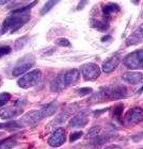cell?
<instances>
[{
	"label": "cell",
	"instance_id": "12",
	"mask_svg": "<svg viewBox=\"0 0 143 149\" xmlns=\"http://www.w3.org/2000/svg\"><path fill=\"white\" fill-rule=\"evenodd\" d=\"M89 123V111L82 110L78 112L74 117L71 118L69 120V127L72 128H83Z\"/></svg>",
	"mask_w": 143,
	"mask_h": 149
},
{
	"label": "cell",
	"instance_id": "19",
	"mask_svg": "<svg viewBox=\"0 0 143 149\" xmlns=\"http://www.w3.org/2000/svg\"><path fill=\"white\" fill-rule=\"evenodd\" d=\"M120 6H118V3H107L106 6H104L102 8V13H103L104 16H106L108 17L113 14V13H118L120 12Z\"/></svg>",
	"mask_w": 143,
	"mask_h": 149
},
{
	"label": "cell",
	"instance_id": "30",
	"mask_svg": "<svg viewBox=\"0 0 143 149\" xmlns=\"http://www.w3.org/2000/svg\"><path fill=\"white\" fill-rule=\"evenodd\" d=\"M80 96H84V95H88V94L92 93V88L91 87H82V88H77L76 91Z\"/></svg>",
	"mask_w": 143,
	"mask_h": 149
},
{
	"label": "cell",
	"instance_id": "17",
	"mask_svg": "<svg viewBox=\"0 0 143 149\" xmlns=\"http://www.w3.org/2000/svg\"><path fill=\"white\" fill-rule=\"evenodd\" d=\"M76 103L75 104H71V106H69L67 108H66L64 111L61 113L60 115H58V117L53 120V124L55 125H58V124H62V123H64V121L67 119L69 117H71L72 115L74 114L75 112H76Z\"/></svg>",
	"mask_w": 143,
	"mask_h": 149
},
{
	"label": "cell",
	"instance_id": "35",
	"mask_svg": "<svg viewBox=\"0 0 143 149\" xmlns=\"http://www.w3.org/2000/svg\"><path fill=\"white\" fill-rule=\"evenodd\" d=\"M0 34H1V30H0Z\"/></svg>",
	"mask_w": 143,
	"mask_h": 149
},
{
	"label": "cell",
	"instance_id": "7",
	"mask_svg": "<svg viewBox=\"0 0 143 149\" xmlns=\"http://www.w3.org/2000/svg\"><path fill=\"white\" fill-rule=\"evenodd\" d=\"M42 119H44V117L41 110H31L28 113H26L19 119L18 123L20 124L22 127H31V126H35Z\"/></svg>",
	"mask_w": 143,
	"mask_h": 149
},
{
	"label": "cell",
	"instance_id": "4",
	"mask_svg": "<svg viewBox=\"0 0 143 149\" xmlns=\"http://www.w3.org/2000/svg\"><path fill=\"white\" fill-rule=\"evenodd\" d=\"M42 80V72L41 69H34L27 74H22L17 81V85L22 90H28L36 86Z\"/></svg>",
	"mask_w": 143,
	"mask_h": 149
},
{
	"label": "cell",
	"instance_id": "9",
	"mask_svg": "<svg viewBox=\"0 0 143 149\" xmlns=\"http://www.w3.org/2000/svg\"><path fill=\"white\" fill-rule=\"evenodd\" d=\"M123 120L127 125H136L143 121V109L140 107L130 108L125 113Z\"/></svg>",
	"mask_w": 143,
	"mask_h": 149
},
{
	"label": "cell",
	"instance_id": "34",
	"mask_svg": "<svg viewBox=\"0 0 143 149\" xmlns=\"http://www.w3.org/2000/svg\"><path fill=\"white\" fill-rule=\"evenodd\" d=\"M1 136H3V134L1 133V132H0V137H1Z\"/></svg>",
	"mask_w": 143,
	"mask_h": 149
},
{
	"label": "cell",
	"instance_id": "16",
	"mask_svg": "<svg viewBox=\"0 0 143 149\" xmlns=\"http://www.w3.org/2000/svg\"><path fill=\"white\" fill-rule=\"evenodd\" d=\"M118 64H120V58L118 56H112L111 58H109L106 61H104L102 69H103L104 72L110 74V72H112L118 67Z\"/></svg>",
	"mask_w": 143,
	"mask_h": 149
},
{
	"label": "cell",
	"instance_id": "25",
	"mask_svg": "<svg viewBox=\"0 0 143 149\" xmlns=\"http://www.w3.org/2000/svg\"><path fill=\"white\" fill-rule=\"evenodd\" d=\"M123 110H124V106L123 104H118L116 107H114V109H113V117L118 119V120H121Z\"/></svg>",
	"mask_w": 143,
	"mask_h": 149
},
{
	"label": "cell",
	"instance_id": "32",
	"mask_svg": "<svg viewBox=\"0 0 143 149\" xmlns=\"http://www.w3.org/2000/svg\"><path fill=\"white\" fill-rule=\"evenodd\" d=\"M10 1L8 0H4V1H0V6H3V4H6V3H9Z\"/></svg>",
	"mask_w": 143,
	"mask_h": 149
},
{
	"label": "cell",
	"instance_id": "3",
	"mask_svg": "<svg viewBox=\"0 0 143 149\" xmlns=\"http://www.w3.org/2000/svg\"><path fill=\"white\" fill-rule=\"evenodd\" d=\"M31 15L30 13H25V14H11L8 16L2 22V28H1V34H6L8 32L14 33L18 29L27 24L30 20Z\"/></svg>",
	"mask_w": 143,
	"mask_h": 149
},
{
	"label": "cell",
	"instance_id": "31",
	"mask_svg": "<svg viewBox=\"0 0 143 149\" xmlns=\"http://www.w3.org/2000/svg\"><path fill=\"white\" fill-rule=\"evenodd\" d=\"M104 149H123L120 145H116V144H113V145H109L106 146Z\"/></svg>",
	"mask_w": 143,
	"mask_h": 149
},
{
	"label": "cell",
	"instance_id": "15",
	"mask_svg": "<svg viewBox=\"0 0 143 149\" xmlns=\"http://www.w3.org/2000/svg\"><path fill=\"white\" fill-rule=\"evenodd\" d=\"M122 80L131 85H137L143 82L142 72H126L122 76Z\"/></svg>",
	"mask_w": 143,
	"mask_h": 149
},
{
	"label": "cell",
	"instance_id": "2",
	"mask_svg": "<svg viewBox=\"0 0 143 149\" xmlns=\"http://www.w3.org/2000/svg\"><path fill=\"white\" fill-rule=\"evenodd\" d=\"M79 78H80V72L76 68L69 69L64 72H60L50 82V90L53 92H62L66 87L77 83Z\"/></svg>",
	"mask_w": 143,
	"mask_h": 149
},
{
	"label": "cell",
	"instance_id": "10",
	"mask_svg": "<svg viewBox=\"0 0 143 149\" xmlns=\"http://www.w3.org/2000/svg\"><path fill=\"white\" fill-rule=\"evenodd\" d=\"M24 109L22 104H14L11 107H6L0 110V118H2L4 120H10L13 118L17 117L20 114H22Z\"/></svg>",
	"mask_w": 143,
	"mask_h": 149
},
{
	"label": "cell",
	"instance_id": "26",
	"mask_svg": "<svg viewBox=\"0 0 143 149\" xmlns=\"http://www.w3.org/2000/svg\"><path fill=\"white\" fill-rule=\"evenodd\" d=\"M12 51V47L10 45H0V58H2L4 56H8L9 53Z\"/></svg>",
	"mask_w": 143,
	"mask_h": 149
},
{
	"label": "cell",
	"instance_id": "8",
	"mask_svg": "<svg viewBox=\"0 0 143 149\" xmlns=\"http://www.w3.org/2000/svg\"><path fill=\"white\" fill-rule=\"evenodd\" d=\"M81 74L86 81H94L100 76V67L94 63H87L81 66Z\"/></svg>",
	"mask_w": 143,
	"mask_h": 149
},
{
	"label": "cell",
	"instance_id": "28",
	"mask_svg": "<svg viewBox=\"0 0 143 149\" xmlns=\"http://www.w3.org/2000/svg\"><path fill=\"white\" fill-rule=\"evenodd\" d=\"M56 44L58 46H61V47H71V42H69L67 38L65 37H60L58 40H56Z\"/></svg>",
	"mask_w": 143,
	"mask_h": 149
},
{
	"label": "cell",
	"instance_id": "24",
	"mask_svg": "<svg viewBox=\"0 0 143 149\" xmlns=\"http://www.w3.org/2000/svg\"><path fill=\"white\" fill-rule=\"evenodd\" d=\"M12 96L10 93H6V92H3V93H0V108L3 106H6V103L11 100Z\"/></svg>",
	"mask_w": 143,
	"mask_h": 149
},
{
	"label": "cell",
	"instance_id": "6",
	"mask_svg": "<svg viewBox=\"0 0 143 149\" xmlns=\"http://www.w3.org/2000/svg\"><path fill=\"white\" fill-rule=\"evenodd\" d=\"M34 56L31 54H27V56H22L17 62V64L14 66V68L12 70V76L13 77H19V76L24 74L30 68H32V66L34 65Z\"/></svg>",
	"mask_w": 143,
	"mask_h": 149
},
{
	"label": "cell",
	"instance_id": "14",
	"mask_svg": "<svg viewBox=\"0 0 143 149\" xmlns=\"http://www.w3.org/2000/svg\"><path fill=\"white\" fill-rule=\"evenodd\" d=\"M91 27L94 29H96L98 31H107L109 28V18L106 16L102 15V17H93L91 18Z\"/></svg>",
	"mask_w": 143,
	"mask_h": 149
},
{
	"label": "cell",
	"instance_id": "33",
	"mask_svg": "<svg viewBox=\"0 0 143 149\" xmlns=\"http://www.w3.org/2000/svg\"><path fill=\"white\" fill-rule=\"evenodd\" d=\"M141 93H143V86H142V87H141L140 90L138 91V94H141Z\"/></svg>",
	"mask_w": 143,
	"mask_h": 149
},
{
	"label": "cell",
	"instance_id": "23",
	"mask_svg": "<svg viewBox=\"0 0 143 149\" xmlns=\"http://www.w3.org/2000/svg\"><path fill=\"white\" fill-rule=\"evenodd\" d=\"M100 127H97V126H95V127H92L89 130V132H88L87 134V137L88 139H95V137H97L98 135H100Z\"/></svg>",
	"mask_w": 143,
	"mask_h": 149
},
{
	"label": "cell",
	"instance_id": "13",
	"mask_svg": "<svg viewBox=\"0 0 143 149\" xmlns=\"http://www.w3.org/2000/svg\"><path fill=\"white\" fill-rule=\"evenodd\" d=\"M143 43V24L138 26L136 30L126 38V46H135Z\"/></svg>",
	"mask_w": 143,
	"mask_h": 149
},
{
	"label": "cell",
	"instance_id": "22",
	"mask_svg": "<svg viewBox=\"0 0 143 149\" xmlns=\"http://www.w3.org/2000/svg\"><path fill=\"white\" fill-rule=\"evenodd\" d=\"M14 128H22L18 121H9V123H0V129H14Z\"/></svg>",
	"mask_w": 143,
	"mask_h": 149
},
{
	"label": "cell",
	"instance_id": "21",
	"mask_svg": "<svg viewBox=\"0 0 143 149\" xmlns=\"http://www.w3.org/2000/svg\"><path fill=\"white\" fill-rule=\"evenodd\" d=\"M57 3H58V1H53V0H51V1H47L45 4H44V6L41 9V15L43 16V15H45V14H47V13L49 12L50 10L53 9V6H56Z\"/></svg>",
	"mask_w": 143,
	"mask_h": 149
},
{
	"label": "cell",
	"instance_id": "18",
	"mask_svg": "<svg viewBox=\"0 0 143 149\" xmlns=\"http://www.w3.org/2000/svg\"><path fill=\"white\" fill-rule=\"evenodd\" d=\"M58 107L59 106H58L57 101H53V102H49L47 103V104H45V106H43L40 109L41 112H42V114H43V117L45 118L53 115L57 112V110H58Z\"/></svg>",
	"mask_w": 143,
	"mask_h": 149
},
{
	"label": "cell",
	"instance_id": "5",
	"mask_svg": "<svg viewBox=\"0 0 143 149\" xmlns=\"http://www.w3.org/2000/svg\"><path fill=\"white\" fill-rule=\"evenodd\" d=\"M123 64L125 67L129 69L136 70V69L143 68V49L135 50L132 52L128 53L123 59Z\"/></svg>",
	"mask_w": 143,
	"mask_h": 149
},
{
	"label": "cell",
	"instance_id": "11",
	"mask_svg": "<svg viewBox=\"0 0 143 149\" xmlns=\"http://www.w3.org/2000/svg\"><path fill=\"white\" fill-rule=\"evenodd\" d=\"M66 141V134L65 130L63 128H57L56 130L53 131V134L50 135V137L48 139V145L53 148H57V147L62 146L63 144L65 143Z\"/></svg>",
	"mask_w": 143,
	"mask_h": 149
},
{
	"label": "cell",
	"instance_id": "27",
	"mask_svg": "<svg viewBox=\"0 0 143 149\" xmlns=\"http://www.w3.org/2000/svg\"><path fill=\"white\" fill-rule=\"evenodd\" d=\"M27 40H28L27 36H22V37H20V38H18V40L15 42V45H14L15 50H19V49H22V48H24V46H25L26 43H27Z\"/></svg>",
	"mask_w": 143,
	"mask_h": 149
},
{
	"label": "cell",
	"instance_id": "20",
	"mask_svg": "<svg viewBox=\"0 0 143 149\" xmlns=\"http://www.w3.org/2000/svg\"><path fill=\"white\" fill-rule=\"evenodd\" d=\"M16 145H17L16 136H10L4 140H0V149H13Z\"/></svg>",
	"mask_w": 143,
	"mask_h": 149
},
{
	"label": "cell",
	"instance_id": "1",
	"mask_svg": "<svg viewBox=\"0 0 143 149\" xmlns=\"http://www.w3.org/2000/svg\"><path fill=\"white\" fill-rule=\"evenodd\" d=\"M128 96L127 87L120 84H113L108 86L102 87L100 91L95 93L92 97L89 98L88 102L93 103L105 102V101H112V100H118Z\"/></svg>",
	"mask_w": 143,
	"mask_h": 149
},
{
	"label": "cell",
	"instance_id": "29",
	"mask_svg": "<svg viewBox=\"0 0 143 149\" xmlns=\"http://www.w3.org/2000/svg\"><path fill=\"white\" fill-rule=\"evenodd\" d=\"M81 136H82V132H81V131H75V132H72L71 136H69V142H71V143L76 142V141L79 140Z\"/></svg>",
	"mask_w": 143,
	"mask_h": 149
}]
</instances>
